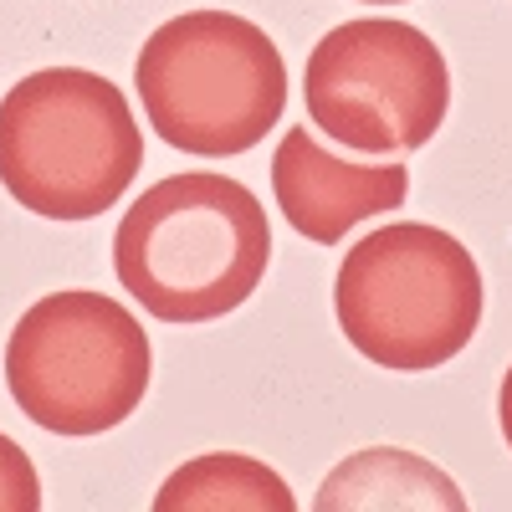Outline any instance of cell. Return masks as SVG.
<instances>
[{"instance_id": "1", "label": "cell", "mask_w": 512, "mask_h": 512, "mask_svg": "<svg viewBox=\"0 0 512 512\" xmlns=\"http://www.w3.org/2000/svg\"><path fill=\"white\" fill-rule=\"evenodd\" d=\"M272 256L267 210L241 180L185 169L149 185L113 231V272L164 323H210L256 292Z\"/></svg>"}, {"instance_id": "2", "label": "cell", "mask_w": 512, "mask_h": 512, "mask_svg": "<svg viewBox=\"0 0 512 512\" xmlns=\"http://www.w3.org/2000/svg\"><path fill=\"white\" fill-rule=\"evenodd\" d=\"M144 164L134 108L108 77L41 67L0 98V185L47 221H93Z\"/></svg>"}, {"instance_id": "3", "label": "cell", "mask_w": 512, "mask_h": 512, "mask_svg": "<svg viewBox=\"0 0 512 512\" xmlns=\"http://www.w3.org/2000/svg\"><path fill=\"white\" fill-rule=\"evenodd\" d=\"M134 88L169 149L226 159L262 144L287 108L277 41L231 11H185L149 31Z\"/></svg>"}, {"instance_id": "4", "label": "cell", "mask_w": 512, "mask_h": 512, "mask_svg": "<svg viewBox=\"0 0 512 512\" xmlns=\"http://www.w3.org/2000/svg\"><path fill=\"white\" fill-rule=\"evenodd\" d=\"M344 338L379 369H436L482 323V272L441 226H379L349 246L333 282Z\"/></svg>"}, {"instance_id": "5", "label": "cell", "mask_w": 512, "mask_h": 512, "mask_svg": "<svg viewBox=\"0 0 512 512\" xmlns=\"http://www.w3.org/2000/svg\"><path fill=\"white\" fill-rule=\"evenodd\" d=\"M149 338L103 292H52L31 303L6 344V384L31 425L52 436H103L149 390Z\"/></svg>"}, {"instance_id": "6", "label": "cell", "mask_w": 512, "mask_h": 512, "mask_svg": "<svg viewBox=\"0 0 512 512\" xmlns=\"http://www.w3.org/2000/svg\"><path fill=\"white\" fill-rule=\"evenodd\" d=\"M313 123L354 154H400L436 139L451 108V72L441 47L410 21L333 26L303 72Z\"/></svg>"}, {"instance_id": "7", "label": "cell", "mask_w": 512, "mask_h": 512, "mask_svg": "<svg viewBox=\"0 0 512 512\" xmlns=\"http://www.w3.org/2000/svg\"><path fill=\"white\" fill-rule=\"evenodd\" d=\"M272 190L292 231L333 246L364 216L400 210L410 195V175L405 164H344L308 128H287V139L272 154Z\"/></svg>"}, {"instance_id": "8", "label": "cell", "mask_w": 512, "mask_h": 512, "mask_svg": "<svg viewBox=\"0 0 512 512\" xmlns=\"http://www.w3.org/2000/svg\"><path fill=\"white\" fill-rule=\"evenodd\" d=\"M318 512H461L466 497L456 482L415 451L400 446H369L344 456L318 487Z\"/></svg>"}, {"instance_id": "9", "label": "cell", "mask_w": 512, "mask_h": 512, "mask_svg": "<svg viewBox=\"0 0 512 512\" xmlns=\"http://www.w3.org/2000/svg\"><path fill=\"white\" fill-rule=\"evenodd\" d=\"M159 512H292V487L267 461L241 451H205L154 492Z\"/></svg>"}, {"instance_id": "10", "label": "cell", "mask_w": 512, "mask_h": 512, "mask_svg": "<svg viewBox=\"0 0 512 512\" xmlns=\"http://www.w3.org/2000/svg\"><path fill=\"white\" fill-rule=\"evenodd\" d=\"M36 507H41V477L31 456L11 436H0V512H36Z\"/></svg>"}, {"instance_id": "11", "label": "cell", "mask_w": 512, "mask_h": 512, "mask_svg": "<svg viewBox=\"0 0 512 512\" xmlns=\"http://www.w3.org/2000/svg\"><path fill=\"white\" fill-rule=\"evenodd\" d=\"M497 415H502V436L512 446V369L502 374V395H497Z\"/></svg>"}, {"instance_id": "12", "label": "cell", "mask_w": 512, "mask_h": 512, "mask_svg": "<svg viewBox=\"0 0 512 512\" xmlns=\"http://www.w3.org/2000/svg\"><path fill=\"white\" fill-rule=\"evenodd\" d=\"M369 6H395V0H369Z\"/></svg>"}]
</instances>
